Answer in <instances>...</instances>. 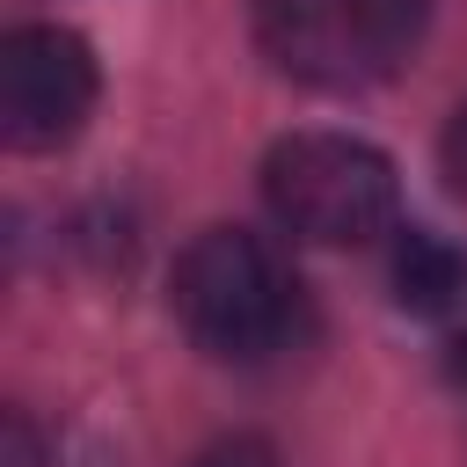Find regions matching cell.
I'll list each match as a JSON object with an SVG mask.
<instances>
[{"label": "cell", "instance_id": "cell-1", "mask_svg": "<svg viewBox=\"0 0 467 467\" xmlns=\"http://www.w3.org/2000/svg\"><path fill=\"white\" fill-rule=\"evenodd\" d=\"M168 299H175V321L190 328V343L226 365H270L306 328V292H299L292 263L248 226H204L175 255Z\"/></svg>", "mask_w": 467, "mask_h": 467}, {"label": "cell", "instance_id": "cell-2", "mask_svg": "<svg viewBox=\"0 0 467 467\" xmlns=\"http://www.w3.org/2000/svg\"><path fill=\"white\" fill-rule=\"evenodd\" d=\"M263 197L285 234L314 248H365L394 226V161L350 131H292L263 161Z\"/></svg>", "mask_w": 467, "mask_h": 467}, {"label": "cell", "instance_id": "cell-3", "mask_svg": "<svg viewBox=\"0 0 467 467\" xmlns=\"http://www.w3.org/2000/svg\"><path fill=\"white\" fill-rule=\"evenodd\" d=\"M423 15L431 0H255V44L306 88H372L416 51Z\"/></svg>", "mask_w": 467, "mask_h": 467}, {"label": "cell", "instance_id": "cell-4", "mask_svg": "<svg viewBox=\"0 0 467 467\" xmlns=\"http://www.w3.org/2000/svg\"><path fill=\"white\" fill-rule=\"evenodd\" d=\"M88 109H95V51L58 22L7 29V44H0V139L15 153H51L88 124Z\"/></svg>", "mask_w": 467, "mask_h": 467}, {"label": "cell", "instance_id": "cell-5", "mask_svg": "<svg viewBox=\"0 0 467 467\" xmlns=\"http://www.w3.org/2000/svg\"><path fill=\"white\" fill-rule=\"evenodd\" d=\"M394 299L409 314H452L467 299V255L431 226H401L394 241Z\"/></svg>", "mask_w": 467, "mask_h": 467}, {"label": "cell", "instance_id": "cell-6", "mask_svg": "<svg viewBox=\"0 0 467 467\" xmlns=\"http://www.w3.org/2000/svg\"><path fill=\"white\" fill-rule=\"evenodd\" d=\"M190 467H277V452H270L263 438H248V431H241V438H219V445H204Z\"/></svg>", "mask_w": 467, "mask_h": 467}, {"label": "cell", "instance_id": "cell-7", "mask_svg": "<svg viewBox=\"0 0 467 467\" xmlns=\"http://www.w3.org/2000/svg\"><path fill=\"white\" fill-rule=\"evenodd\" d=\"M0 467H44V445H36V431H29L22 409L0 416Z\"/></svg>", "mask_w": 467, "mask_h": 467}, {"label": "cell", "instance_id": "cell-8", "mask_svg": "<svg viewBox=\"0 0 467 467\" xmlns=\"http://www.w3.org/2000/svg\"><path fill=\"white\" fill-rule=\"evenodd\" d=\"M438 161H445L452 190L467 197V102H460V109H452V124H445V139H438Z\"/></svg>", "mask_w": 467, "mask_h": 467}, {"label": "cell", "instance_id": "cell-9", "mask_svg": "<svg viewBox=\"0 0 467 467\" xmlns=\"http://www.w3.org/2000/svg\"><path fill=\"white\" fill-rule=\"evenodd\" d=\"M452 379H460V387H467V328H460V336H452Z\"/></svg>", "mask_w": 467, "mask_h": 467}]
</instances>
